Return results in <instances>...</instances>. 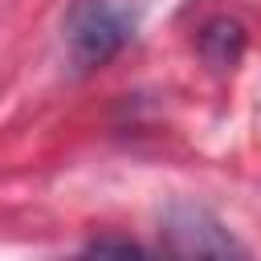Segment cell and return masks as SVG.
<instances>
[{
    "label": "cell",
    "instance_id": "1",
    "mask_svg": "<svg viewBox=\"0 0 261 261\" xmlns=\"http://www.w3.org/2000/svg\"><path fill=\"white\" fill-rule=\"evenodd\" d=\"M139 29V0H73L65 12V57L77 69H102Z\"/></svg>",
    "mask_w": 261,
    "mask_h": 261
},
{
    "label": "cell",
    "instance_id": "2",
    "mask_svg": "<svg viewBox=\"0 0 261 261\" xmlns=\"http://www.w3.org/2000/svg\"><path fill=\"white\" fill-rule=\"evenodd\" d=\"M163 249L175 257H245V245L196 204H175L163 220Z\"/></svg>",
    "mask_w": 261,
    "mask_h": 261
},
{
    "label": "cell",
    "instance_id": "4",
    "mask_svg": "<svg viewBox=\"0 0 261 261\" xmlns=\"http://www.w3.org/2000/svg\"><path fill=\"white\" fill-rule=\"evenodd\" d=\"M86 253H139L135 241H122V237H98L86 245Z\"/></svg>",
    "mask_w": 261,
    "mask_h": 261
},
{
    "label": "cell",
    "instance_id": "3",
    "mask_svg": "<svg viewBox=\"0 0 261 261\" xmlns=\"http://www.w3.org/2000/svg\"><path fill=\"white\" fill-rule=\"evenodd\" d=\"M196 45H200V57L212 69H232L241 61V53H245V29L232 16H216V20H208L200 29Z\"/></svg>",
    "mask_w": 261,
    "mask_h": 261
}]
</instances>
